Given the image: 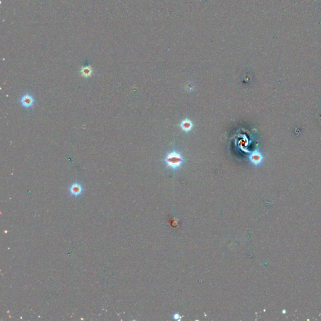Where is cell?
<instances>
[{
  "mask_svg": "<svg viewBox=\"0 0 321 321\" xmlns=\"http://www.w3.org/2000/svg\"><path fill=\"white\" fill-rule=\"evenodd\" d=\"M181 127L184 131L188 132L192 129V127H193L192 122L189 119H185L181 122Z\"/></svg>",
  "mask_w": 321,
  "mask_h": 321,
  "instance_id": "5b68a950",
  "label": "cell"
},
{
  "mask_svg": "<svg viewBox=\"0 0 321 321\" xmlns=\"http://www.w3.org/2000/svg\"><path fill=\"white\" fill-rule=\"evenodd\" d=\"M80 74L82 77L85 78H89L93 74V70L91 66L83 67L80 70Z\"/></svg>",
  "mask_w": 321,
  "mask_h": 321,
  "instance_id": "277c9868",
  "label": "cell"
},
{
  "mask_svg": "<svg viewBox=\"0 0 321 321\" xmlns=\"http://www.w3.org/2000/svg\"><path fill=\"white\" fill-rule=\"evenodd\" d=\"M165 161L168 168L176 170L181 166L183 162V159L180 153L173 151L167 155Z\"/></svg>",
  "mask_w": 321,
  "mask_h": 321,
  "instance_id": "6da1fadb",
  "label": "cell"
},
{
  "mask_svg": "<svg viewBox=\"0 0 321 321\" xmlns=\"http://www.w3.org/2000/svg\"><path fill=\"white\" fill-rule=\"evenodd\" d=\"M69 191L72 195L77 196L80 195H81V193H82L83 187L80 184L78 183H75L70 186L69 188Z\"/></svg>",
  "mask_w": 321,
  "mask_h": 321,
  "instance_id": "3957f363",
  "label": "cell"
},
{
  "mask_svg": "<svg viewBox=\"0 0 321 321\" xmlns=\"http://www.w3.org/2000/svg\"><path fill=\"white\" fill-rule=\"evenodd\" d=\"M250 159L254 164H258L261 160V156L257 153H254L250 156Z\"/></svg>",
  "mask_w": 321,
  "mask_h": 321,
  "instance_id": "8992f818",
  "label": "cell"
},
{
  "mask_svg": "<svg viewBox=\"0 0 321 321\" xmlns=\"http://www.w3.org/2000/svg\"><path fill=\"white\" fill-rule=\"evenodd\" d=\"M20 103L23 107L25 109H30L34 106L35 99L32 94L27 93L20 98Z\"/></svg>",
  "mask_w": 321,
  "mask_h": 321,
  "instance_id": "7a4b0ae2",
  "label": "cell"
}]
</instances>
